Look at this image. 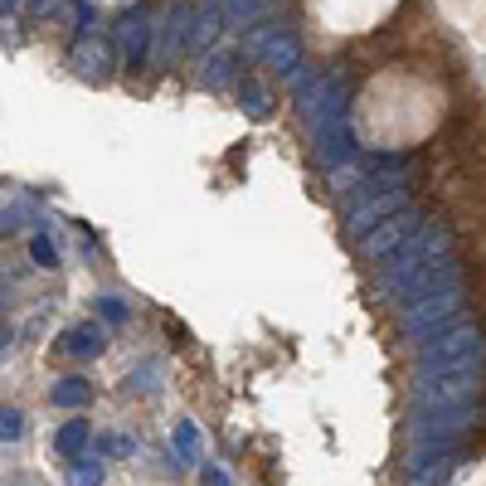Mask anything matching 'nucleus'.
I'll use <instances>...</instances> for the list:
<instances>
[{
    "label": "nucleus",
    "instance_id": "obj_1",
    "mask_svg": "<svg viewBox=\"0 0 486 486\" xmlns=\"http://www.w3.org/2000/svg\"><path fill=\"white\" fill-rule=\"evenodd\" d=\"M457 486H486V462H481V467H471V471H467V477H462V481H457Z\"/></svg>",
    "mask_w": 486,
    "mask_h": 486
}]
</instances>
